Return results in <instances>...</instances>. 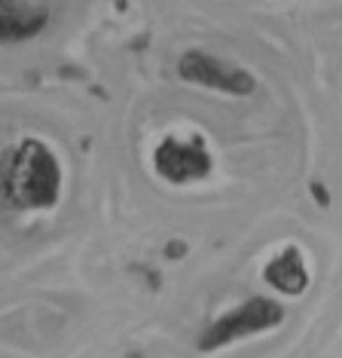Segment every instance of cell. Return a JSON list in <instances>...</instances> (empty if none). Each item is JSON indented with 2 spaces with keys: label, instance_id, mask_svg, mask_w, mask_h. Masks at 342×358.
Listing matches in <instances>:
<instances>
[{
  "label": "cell",
  "instance_id": "1",
  "mask_svg": "<svg viewBox=\"0 0 342 358\" xmlns=\"http://www.w3.org/2000/svg\"><path fill=\"white\" fill-rule=\"evenodd\" d=\"M61 169L40 141H22L0 166V196L15 208H49L59 199Z\"/></svg>",
  "mask_w": 342,
  "mask_h": 358
},
{
  "label": "cell",
  "instance_id": "2",
  "mask_svg": "<svg viewBox=\"0 0 342 358\" xmlns=\"http://www.w3.org/2000/svg\"><path fill=\"white\" fill-rule=\"evenodd\" d=\"M284 319L281 306H275L272 300H251V303H241L235 313L223 315L220 322H214L211 328L205 331L202 337V349H217V346H226L232 340H241L248 334H260L272 324H278Z\"/></svg>",
  "mask_w": 342,
  "mask_h": 358
},
{
  "label": "cell",
  "instance_id": "3",
  "mask_svg": "<svg viewBox=\"0 0 342 358\" xmlns=\"http://www.w3.org/2000/svg\"><path fill=\"white\" fill-rule=\"evenodd\" d=\"M153 159H156V172L171 184L199 181L211 169L208 150L199 141H177V138H165Z\"/></svg>",
  "mask_w": 342,
  "mask_h": 358
},
{
  "label": "cell",
  "instance_id": "4",
  "mask_svg": "<svg viewBox=\"0 0 342 358\" xmlns=\"http://www.w3.org/2000/svg\"><path fill=\"white\" fill-rule=\"evenodd\" d=\"M181 77L193 80V83L220 89V92H235V95H248L254 89V80H251L244 71L239 68H226L220 59L205 52H186L181 59Z\"/></svg>",
  "mask_w": 342,
  "mask_h": 358
},
{
  "label": "cell",
  "instance_id": "5",
  "mask_svg": "<svg viewBox=\"0 0 342 358\" xmlns=\"http://www.w3.org/2000/svg\"><path fill=\"white\" fill-rule=\"evenodd\" d=\"M49 22V10L43 3H19V0H0V43L28 40L43 31Z\"/></svg>",
  "mask_w": 342,
  "mask_h": 358
},
{
  "label": "cell",
  "instance_id": "6",
  "mask_svg": "<svg viewBox=\"0 0 342 358\" xmlns=\"http://www.w3.org/2000/svg\"><path fill=\"white\" fill-rule=\"evenodd\" d=\"M266 282L275 285L284 294H299V291L308 285V273L303 266V257H299L297 248H288L284 255H278L272 264L266 266Z\"/></svg>",
  "mask_w": 342,
  "mask_h": 358
}]
</instances>
